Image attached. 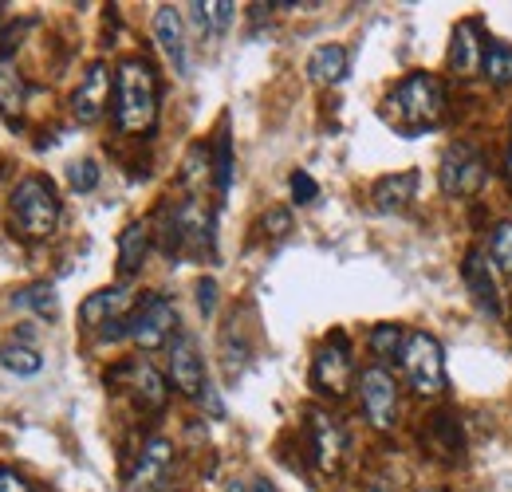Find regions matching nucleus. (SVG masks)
I'll return each instance as SVG.
<instances>
[{
  "mask_svg": "<svg viewBox=\"0 0 512 492\" xmlns=\"http://www.w3.org/2000/svg\"><path fill=\"white\" fill-rule=\"evenodd\" d=\"M481 71H485V79H489L493 87H509L512 83V44H505V40H489V44H485V63H481Z\"/></svg>",
  "mask_w": 512,
  "mask_h": 492,
  "instance_id": "obj_25",
  "label": "nucleus"
},
{
  "mask_svg": "<svg viewBox=\"0 0 512 492\" xmlns=\"http://www.w3.org/2000/svg\"><path fill=\"white\" fill-rule=\"evenodd\" d=\"M67 185H71L75 193H91V189L99 185V166H95L91 158L71 162V166H67Z\"/></svg>",
  "mask_w": 512,
  "mask_h": 492,
  "instance_id": "obj_30",
  "label": "nucleus"
},
{
  "mask_svg": "<svg viewBox=\"0 0 512 492\" xmlns=\"http://www.w3.org/2000/svg\"><path fill=\"white\" fill-rule=\"evenodd\" d=\"M111 83H115V75L107 71V63H91V67H87L83 83H79L75 95H71V115H75L83 126H91L103 119L107 99H111Z\"/></svg>",
  "mask_w": 512,
  "mask_h": 492,
  "instance_id": "obj_12",
  "label": "nucleus"
},
{
  "mask_svg": "<svg viewBox=\"0 0 512 492\" xmlns=\"http://www.w3.org/2000/svg\"><path fill=\"white\" fill-rule=\"evenodd\" d=\"M308 430H312V453H316V465H320L323 473H335V465H339V457H343V445H347V437L339 430V422L331 418V414H308Z\"/></svg>",
  "mask_w": 512,
  "mask_h": 492,
  "instance_id": "obj_17",
  "label": "nucleus"
},
{
  "mask_svg": "<svg viewBox=\"0 0 512 492\" xmlns=\"http://www.w3.org/2000/svg\"><path fill=\"white\" fill-rule=\"evenodd\" d=\"M288 185H292V201H296V205H312V201L320 197L316 178H312V174H304V170H296V174L288 178Z\"/></svg>",
  "mask_w": 512,
  "mask_h": 492,
  "instance_id": "obj_31",
  "label": "nucleus"
},
{
  "mask_svg": "<svg viewBox=\"0 0 512 492\" xmlns=\"http://www.w3.org/2000/svg\"><path fill=\"white\" fill-rule=\"evenodd\" d=\"M489 256H493V268H501L505 276H512V221H501L489 237Z\"/></svg>",
  "mask_w": 512,
  "mask_h": 492,
  "instance_id": "obj_29",
  "label": "nucleus"
},
{
  "mask_svg": "<svg viewBox=\"0 0 512 492\" xmlns=\"http://www.w3.org/2000/svg\"><path fill=\"white\" fill-rule=\"evenodd\" d=\"M170 382L186 398H201V390H205V363H201L193 335H186V331H178L170 339Z\"/></svg>",
  "mask_w": 512,
  "mask_h": 492,
  "instance_id": "obj_14",
  "label": "nucleus"
},
{
  "mask_svg": "<svg viewBox=\"0 0 512 492\" xmlns=\"http://www.w3.org/2000/svg\"><path fill=\"white\" fill-rule=\"evenodd\" d=\"M134 308V292L123 288V284H115V288H99V292H91L87 300H83V308H79V319H83V327L87 331H107V327H119V323H127V311Z\"/></svg>",
  "mask_w": 512,
  "mask_h": 492,
  "instance_id": "obj_11",
  "label": "nucleus"
},
{
  "mask_svg": "<svg viewBox=\"0 0 512 492\" xmlns=\"http://www.w3.org/2000/svg\"><path fill=\"white\" fill-rule=\"evenodd\" d=\"M351 351H347V335L343 331H331L327 343L316 351V367H312V382L316 390L327 398H343L347 386H351Z\"/></svg>",
  "mask_w": 512,
  "mask_h": 492,
  "instance_id": "obj_9",
  "label": "nucleus"
},
{
  "mask_svg": "<svg viewBox=\"0 0 512 492\" xmlns=\"http://www.w3.org/2000/svg\"><path fill=\"white\" fill-rule=\"evenodd\" d=\"M0 12H4V4H0Z\"/></svg>",
  "mask_w": 512,
  "mask_h": 492,
  "instance_id": "obj_39",
  "label": "nucleus"
},
{
  "mask_svg": "<svg viewBox=\"0 0 512 492\" xmlns=\"http://www.w3.org/2000/svg\"><path fill=\"white\" fill-rule=\"evenodd\" d=\"M229 492H253V489H249L245 481H233V485H229Z\"/></svg>",
  "mask_w": 512,
  "mask_h": 492,
  "instance_id": "obj_37",
  "label": "nucleus"
},
{
  "mask_svg": "<svg viewBox=\"0 0 512 492\" xmlns=\"http://www.w3.org/2000/svg\"><path fill=\"white\" fill-rule=\"evenodd\" d=\"M146 252H150V229H146L142 221H134V225L123 229V237H119V272H123V276H134V272L142 268Z\"/></svg>",
  "mask_w": 512,
  "mask_h": 492,
  "instance_id": "obj_22",
  "label": "nucleus"
},
{
  "mask_svg": "<svg viewBox=\"0 0 512 492\" xmlns=\"http://www.w3.org/2000/svg\"><path fill=\"white\" fill-rule=\"evenodd\" d=\"M154 40L162 48V56L170 60V67L178 75H190V40H186V24H182V12L162 4L154 12Z\"/></svg>",
  "mask_w": 512,
  "mask_h": 492,
  "instance_id": "obj_15",
  "label": "nucleus"
},
{
  "mask_svg": "<svg viewBox=\"0 0 512 492\" xmlns=\"http://www.w3.org/2000/svg\"><path fill=\"white\" fill-rule=\"evenodd\" d=\"M0 492H36L16 469H8V465H0Z\"/></svg>",
  "mask_w": 512,
  "mask_h": 492,
  "instance_id": "obj_34",
  "label": "nucleus"
},
{
  "mask_svg": "<svg viewBox=\"0 0 512 492\" xmlns=\"http://www.w3.org/2000/svg\"><path fill=\"white\" fill-rule=\"evenodd\" d=\"M130 386H134V398H138V406H146V410H162V406H166V394H170V386H166V378H162L158 370L150 367L146 359L130 367Z\"/></svg>",
  "mask_w": 512,
  "mask_h": 492,
  "instance_id": "obj_21",
  "label": "nucleus"
},
{
  "mask_svg": "<svg viewBox=\"0 0 512 492\" xmlns=\"http://www.w3.org/2000/svg\"><path fill=\"white\" fill-rule=\"evenodd\" d=\"M166 252H186V256H209L213 252V217L197 205L186 201L170 213V237H166Z\"/></svg>",
  "mask_w": 512,
  "mask_h": 492,
  "instance_id": "obj_5",
  "label": "nucleus"
},
{
  "mask_svg": "<svg viewBox=\"0 0 512 492\" xmlns=\"http://www.w3.org/2000/svg\"><path fill=\"white\" fill-rule=\"evenodd\" d=\"M481 63H485L481 20H461V24L453 28V44H449V67H453L461 79H469V75H477V71H481Z\"/></svg>",
  "mask_w": 512,
  "mask_h": 492,
  "instance_id": "obj_16",
  "label": "nucleus"
},
{
  "mask_svg": "<svg viewBox=\"0 0 512 492\" xmlns=\"http://www.w3.org/2000/svg\"><path fill=\"white\" fill-rule=\"evenodd\" d=\"M170 473H174V445L166 437H150L130 469L123 492H162L170 485Z\"/></svg>",
  "mask_w": 512,
  "mask_h": 492,
  "instance_id": "obj_10",
  "label": "nucleus"
},
{
  "mask_svg": "<svg viewBox=\"0 0 512 492\" xmlns=\"http://www.w3.org/2000/svg\"><path fill=\"white\" fill-rule=\"evenodd\" d=\"M485 182V154L473 142H453L442 154V193L469 197Z\"/></svg>",
  "mask_w": 512,
  "mask_h": 492,
  "instance_id": "obj_8",
  "label": "nucleus"
},
{
  "mask_svg": "<svg viewBox=\"0 0 512 492\" xmlns=\"http://www.w3.org/2000/svg\"><path fill=\"white\" fill-rule=\"evenodd\" d=\"M461 280H465L473 304L485 311L489 319H501V315H505L501 288H497V280H493V260H485V252L473 248V252L465 256V264H461Z\"/></svg>",
  "mask_w": 512,
  "mask_h": 492,
  "instance_id": "obj_13",
  "label": "nucleus"
},
{
  "mask_svg": "<svg viewBox=\"0 0 512 492\" xmlns=\"http://www.w3.org/2000/svg\"><path fill=\"white\" fill-rule=\"evenodd\" d=\"M24 99H28V83L20 79L16 63L0 60V111H4V115H12V119H20Z\"/></svg>",
  "mask_w": 512,
  "mask_h": 492,
  "instance_id": "obj_24",
  "label": "nucleus"
},
{
  "mask_svg": "<svg viewBox=\"0 0 512 492\" xmlns=\"http://www.w3.org/2000/svg\"><path fill=\"white\" fill-rule=\"evenodd\" d=\"M260 225H264L272 237H284V233L292 229V217H288V209H272V213H268Z\"/></svg>",
  "mask_w": 512,
  "mask_h": 492,
  "instance_id": "obj_33",
  "label": "nucleus"
},
{
  "mask_svg": "<svg viewBox=\"0 0 512 492\" xmlns=\"http://www.w3.org/2000/svg\"><path fill=\"white\" fill-rule=\"evenodd\" d=\"M197 308H201V315H213V308H217V280H197Z\"/></svg>",
  "mask_w": 512,
  "mask_h": 492,
  "instance_id": "obj_32",
  "label": "nucleus"
},
{
  "mask_svg": "<svg viewBox=\"0 0 512 492\" xmlns=\"http://www.w3.org/2000/svg\"><path fill=\"white\" fill-rule=\"evenodd\" d=\"M174 327H178V311H174V300H166L162 292L146 296L142 308L130 315V339L142 351H158L162 343H170Z\"/></svg>",
  "mask_w": 512,
  "mask_h": 492,
  "instance_id": "obj_6",
  "label": "nucleus"
},
{
  "mask_svg": "<svg viewBox=\"0 0 512 492\" xmlns=\"http://www.w3.org/2000/svg\"><path fill=\"white\" fill-rule=\"evenodd\" d=\"M359 398H363V414L375 430H394L398 422V386L394 374L386 367H367L359 374Z\"/></svg>",
  "mask_w": 512,
  "mask_h": 492,
  "instance_id": "obj_7",
  "label": "nucleus"
},
{
  "mask_svg": "<svg viewBox=\"0 0 512 492\" xmlns=\"http://www.w3.org/2000/svg\"><path fill=\"white\" fill-rule=\"evenodd\" d=\"M12 308H24V311H36L40 319H56L60 315V292L52 284H28L12 296Z\"/></svg>",
  "mask_w": 512,
  "mask_h": 492,
  "instance_id": "obj_23",
  "label": "nucleus"
},
{
  "mask_svg": "<svg viewBox=\"0 0 512 492\" xmlns=\"http://www.w3.org/2000/svg\"><path fill=\"white\" fill-rule=\"evenodd\" d=\"M213 185L221 197L233 189V138L229 134H221L213 146Z\"/></svg>",
  "mask_w": 512,
  "mask_h": 492,
  "instance_id": "obj_27",
  "label": "nucleus"
},
{
  "mask_svg": "<svg viewBox=\"0 0 512 492\" xmlns=\"http://www.w3.org/2000/svg\"><path fill=\"white\" fill-rule=\"evenodd\" d=\"M201 402L213 410V418H225V406H221V398H217V390L205 382V390H201Z\"/></svg>",
  "mask_w": 512,
  "mask_h": 492,
  "instance_id": "obj_35",
  "label": "nucleus"
},
{
  "mask_svg": "<svg viewBox=\"0 0 512 492\" xmlns=\"http://www.w3.org/2000/svg\"><path fill=\"white\" fill-rule=\"evenodd\" d=\"M253 492H276V489H272V481H253Z\"/></svg>",
  "mask_w": 512,
  "mask_h": 492,
  "instance_id": "obj_36",
  "label": "nucleus"
},
{
  "mask_svg": "<svg viewBox=\"0 0 512 492\" xmlns=\"http://www.w3.org/2000/svg\"><path fill=\"white\" fill-rule=\"evenodd\" d=\"M402 347H406V331H402L398 323H379V327L371 331V351H375L383 363L386 359H398Z\"/></svg>",
  "mask_w": 512,
  "mask_h": 492,
  "instance_id": "obj_28",
  "label": "nucleus"
},
{
  "mask_svg": "<svg viewBox=\"0 0 512 492\" xmlns=\"http://www.w3.org/2000/svg\"><path fill=\"white\" fill-rule=\"evenodd\" d=\"M308 79L320 87H335L347 79V48L343 44H320L308 56Z\"/></svg>",
  "mask_w": 512,
  "mask_h": 492,
  "instance_id": "obj_19",
  "label": "nucleus"
},
{
  "mask_svg": "<svg viewBox=\"0 0 512 492\" xmlns=\"http://www.w3.org/2000/svg\"><path fill=\"white\" fill-rule=\"evenodd\" d=\"M115 123L127 134H146L158 123V75L142 56L115 67Z\"/></svg>",
  "mask_w": 512,
  "mask_h": 492,
  "instance_id": "obj_2",
  "label": "nucleus"
},
{
  "mask_svg": "<svg viewBox=\"0 0 512 492\" xmlns=\"http://www.w3.org/2000/svg\"><path fill=\"white\" fill-rule=\"evenodd\" d=\"M190 8V20L193 28L201 32V36H225L229 28H233V20H237V4L233 0H209V4H186Z\"/></svg>",
  "mask_w": 512,
  "mask_h": 492,
  "instance_id": "obj_20",
  "label": "nucleus"
},
{
  "mask_svg": "<svg viewBox=\"0 0 512 492\" xmlns=\"http://www.w3.org/2000/svg\"><path fill=\"white\" fill-rule=\"evenodd\" d=\"M0 363L12 370V374L32 378V374H40V367H44V355L36 347H28V343H4L0 347Z\"/></svg>",
  "mask_w": 512,
  "mask_h": 492,
  "instance_id": "obj_26",
  "label": "nucleus"
},
{
  "mask_svg": "<svg viewBox=\"0 0 512 492\" xmlns=\"http://www.w3.org/2000/svg\"><path fill=\"white\" fill-rule=\"evenodd\" d=\"M414 189H418V174H414V170L386 174V178H379L375 189H371V201H375L379 213H398V209H406V205L414 201Z\"/></svg>",
  "mask_w": 512,
  "mask_h": 492,
  "instance_id": "obj_18",
  "label": "nucleus"
},
{
  "mask_svg": "<svg viewBox=\"0 0 512 492\" xmlns=\"http://www.w3.org/2000/svg\"><path fill=\"white\" fill-rule=\"evenodd\" d=\"M402 367H406L410 386H414L422 398H434V394L446 390V355H442V343H438L430 331H410V335H406Z\"/></svg>",
  "mask_w": 512,
  "mask_h": 492,
  "instance_id": "obj_4",
  "label": "nucleus"
},
{
  "mask_svg": "<svg viewBox=\"0 0 512 492\" xmlns=\"http://www.w3.org/2000/svg\"><path fill=\"white\" fill-rule=\"evenodd\" d=\"M442 115H446V87H442L438 75H426V71L406 75L386 99V119L406 138L434 130L442 123Z\"/></svg>",
  "mask_w": 512,
  "mask_h": 492,
  "instance_id": "obj_1",
  "label": "nucleus"
},
{
  "mask_svg": "<svg viewBox=\"0 0 512 492\" xmlns=\"http://www.w3.org/2000/svg\"><path fill=\"white\" fill-rule=\"evenodd\" d=\"M12 217L20 225L24 237H52L56 225H60V197H56V185L40 174L16 182L12 189Z\"/></svg>",
  "mask_w": 512,
  "mask_h": 492,
  "instance_id": "obj_3",
  "label": "nucleus"
},
{
  "mask_svg": "<svg viewBox=\"0 0 512 492\" xmlns=\"http://www.w3.org/2000/svg\"><path fill=\"white\" fill-rule=\"evenodd\" d=\"M509 174H512V150H509Z\"/></svg>",
  "mask_w": 512,
  "mask_h": 492,
  "instance_id": "obj_38",
  "label": "nucleus"
}]
</instances>
